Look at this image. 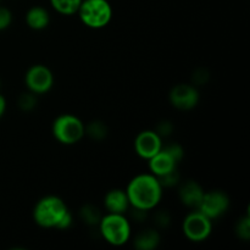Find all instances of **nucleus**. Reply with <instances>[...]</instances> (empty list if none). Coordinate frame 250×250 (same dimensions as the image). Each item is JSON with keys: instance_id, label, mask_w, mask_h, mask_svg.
<instances>
[{"instance_id": "7", "label": "nucleus", "mask_w": 250, "mask_h": 250, "mask_svg": "<svg viewBox=\"0 0 250 250\" xmlns=\"http://www.w3.org/2000/svg\"><path fill=\"white\" fill-rule=\"evenodd\" d=\"M24 83L27 89L36 95L45 94L54 87V75L48 66L37 63L27 70Z\"/></svg>"}, {"instance_id": "25", "label": "nucleus", "mask_w": 250, "mask_h": 250, "mask_svg": "<svg viewBox=\"0 0 250 250\" xmlns=\"http://www.w3.org/2000/svg\"><path fill=\"white\" fill-rule=\"evenodd\" d=\"M156 133L161 137V138H165V137H168L173 132V124L168 120H163L158 124L156 126Z\"/></svg>"}, {"instance_id": "14", "label": "nucleus", "mask_w": 250, "mask_h": 250, "mask_svg": "<svg viewBox=\"0 0 250 250\" xmlns=\"http://www.w3.org/2000/svg\"><path fill=\"white\" fill-rule=\"evenodd\" d=\"M26 23L33 31H43L50 23V15L49 11L43 6H32L31 9L27 11L26 17Z\"/></svg>"}, {"instance_id": "26", "label": "nucleus", "mask_w": 250, "mask_h": 250, "mask_svg": "<svg viewBox=\"0 0 250 250\" xmlns=\"http://www.w3.org/2000/svg\"><path fill=\"white\" fill-rule=\"evenodd\" d=\"M154 220H155V224L159 229H166L171 224V215L166 210H163V211L156 212Z\"/></svg>"}, {"instance_id": "16", "label": "nucleus", "mask_w": 250, "mask_h": 250, "mask_svg": "<svg viewBox=\"0 0 250 250\" xmlns=\"http://www.w3.org/2000/svg\"><path fill=\"white\" fill-rule=\"evenodd\" d=\"M49 1L56 12L65 16H71L77 14L82 0H49Z\"/></svg>"}, {"instance_id": "9", "label": "nucleus", "mask_w": 250, "mask_h": 250, "mask_svg": "<svg viewBox=\"0 0 250 250\" xmlns=\"http://www.w3.org/2000/svg\"><path fill=\"white\" fill-rule=\"evenodd\" d=\"M171 105L181 111H189L194 109L200 102V94L197 85L190 83L176 84L168 94Z\"/></svg>"}, {"instance_id": "19", "label": "nucleus", "mask_w": 250, "mask_h": 250, "mask_svg": "<svg viewBox=\"0 0 250 250\" xmlns=\"http://www.w3.org/2000/svg\"><path fill=\"white\" fill-rule=\"evenodd\" d=\"M37 102H38L37 95L28 90V92H24L20 95L19 99H17V105H19V107L22 111L27 112L32 111L37 106Z\"/></svg>"}, {"instance_id": "29", "label": "nucleus", "mask_w": 250, "mask_h": 250, "mask_svg": "<svg viewBox=\"0 0 250 250\" xmlns=\"http://www.w3.org/2000/svg\"><path fill=\"white\" fill-rule=\"evenodd\" d=\"M0 1H1V0H0Z\"/></svg>"}, {"instance_id": "12", "label": "nucleus", "mask_w": 250, "mask_h": 250, "mask_svg": "<svg viewBox=\"0 0 250 250\" xmlns=\"http://www.w3.org/2000/svg\"><path fill=\"white\" fill-rule=\"evenodd\" d=\"M148 166L150 173H153L156 177H160V176L166 175V173L178 168V163L165 149L161 148V150L158 154L149 159Z\"/></svg>"}, {"instance_id": "10", "label": "nucleus", "mask_w": 250, "mask_h": 250, "mask_svg": "<svg viewBox=\"0 0 250 250\" xmlns=\"http://www.w3.org/2000/svg\"><path fill=\"white\" fill-rule=\"evenodd\" d=\"M134 151L139 158L149 160L163 148V138L154 129H146L137 134L134 139Z\"/></svg>"}, {"instance_id": "28", "label": "nucleus", "mask_w": 250, "mask_h": 250, "mask_svg": "<svg viewBox=\"0 0 250 250\" xmlns=\"http://www.w3.org/2000/svg\"><path fill=\"white\" fill-rule=\"evenodd\" d=\"M0 87H1V82H0Z\"/></svg>"}, {"instance_id": "13", "label": "nucleus", "mask_w": 250, "mask_h": 250, "mask_svg": "<svg viewBox=\"0 0 250 250\" xmlns=\"http://www.w3.org/2000/svg\"><path fill=\"white\" fill-rule=\"evenodd\" d=\"M104 207L106 212L125 214L131 208L126 190L121 189V188L110 189L104 197Z\"/></svg>"}, {"instance_id": "17", "label": "nucleus", "mask_w": 250, "mask_h": 250, "mask_svg": "<svg viewBox=\"0 0 250 250\" xmlns=\"http://www.w3.org/2000/svg\"><path fill=\"white\" fill-rule=\"evenodd\" d=\"M102 216L103 215L99 209L92 204H85L80 209V217L84 224L89 226H98Z\"/></svg>"}, {"instance_id": "21", "label": "nucleus", "mask_w": 250, "mask_h": 250, "mask_svg": "<svg viewBox=\"0 0 250 250\" xmlns=\"http://www.w3.org/2000/svg\"><path fill=\"white\" fill-rule=\"evenodd\" d=\"M158 180L159 182H160V185L163 186V188L175 187V186L180 185L181 175L180 172H178V168H176V170L171 171V172L166 173V175L158 177Z\"/></svg>"}, {"instance_id": "15", "label": "nucleus", "mask_w": 250, "mask_h": 250, "mask_svg": "<svg viewBox=\"0 0 250 250\" xmlns=\"http://www.w3.org/2000/svg\"><path fill=\"white\" fill-rule=\"evenodd\" d=\"M160 232L155 229H146L136 234L133 246L137 250H155L160 246Z\"/></svg>"}, {"instance_id": "11", "label": "nucleus", "mask_w": 250, "mask_h": 250, "mask_svg": "<svg viewBox=\"0 0 250 250\" xmlns=\"http://www.w3.org/2000/svg\"><path fill=\"white\" fill-rule=\"evenodd\" d=\"M204 188L197 181L187 180L180 185L178 198H180L181 203L187 208L198 209L200 202H202L203 195H204Z\"/></svg>"}, {"instance_id": "27", "label": "nucleus", "mask_w": 250, "mask_h": 250, "mask_svg": "<svg viewBox=\"0 0 250 250\" xmlns=\"http://www.w3.org/2000/svg\"><path fill=\"white\" fill-rule=\"evenodd\" d=\"M5 111H6V99L2 94H0V119L4 116Z\"/></svg>"}, {"instance_id": "4", "label": "nucleus", "mask_w": 250, "mask_h": 250, "mask_svg": "<svg viewBox=\"0 0 250 250\" xmlns=\"http://www.w3.org/2000/svg\"><path fill=\"white\" fill-rule=\"evenodd\" d=\"M77 14L88 28L102 29L111 22L114 12L107 0H82Z\"/></svg>"}, {"instance_id": "18", "label": "nucleus", "mask_w": 250, "mask_h": 250, "mask_svg": "<svg viewBox=\"0 0 250 250\" xmlns=\"http://www.w3.org/2000/svg\"><path fill=\"white\" fill-rule=\"evenodd\" d=\"M107 133H109L107 126L105 125V122L99 121V120L89 122L85 126V134L94 141H103L104 138H106Z\"/></svg>"}, {"instance_id": "6", "label": "nucleus", "mask_w": 250, "mask_h": 250, "mask_svg": "<svg viewBox=\"0 0 250 250\" xmlns=\"http://www.w3.org/2000/svg\"><path fill=\"white\" fill-rule=\"evenodd\" d=\"M182 231L186 238L193 243H200L207 241L212 232V220L205 216L199 210L189 212L185 217L182 224Z\"/></svg>"}, {"instance_id": "8", "label": "nucleus", "mask_w": 250, "mask_h": 250, "mask_svg": "<svg viewBox=\"0 0 250 250\" xmlns=\"http://www.w3.org/2000/svg\"><path fill=\"white\" fill-rule=\"evenodd\" d=\"M229 204H231V202H229V195L224 190L214 189L204 192L202 202H200L197 210H199L202 214L209 217L210 220H215L226 214Z\"/></svg>"}, {"instance_id": "22", "label": "nucleus", "mask_w": 250, "mask_h": 250, "mask_svg": "<svg viewBox=\"0 0 250 250\" xmlns=\"http://www.w3.org/2000/svg\"><path fill=\"white\" fill-rule=\"evenodd\" d=\"M163 148L165 149V150L167 151L178 164L181 163V160H182L183 156H185V150H183L182 146L178 143H170L165 146H163Z\"/></svg>"}, {"instance_id": "20", "label": "nucleus", "mask_w": 250, "mask_h": 250, "mask_svg": "<svg viewBox=\"0 0 250 250\" xmlns=\"http://www.w3.org/2000/svg\"><path fill=\"white\" fill-rule=\"evenodd\" d=\"M234 232H236V236L238 237L241 241L248 242L250 239V217L249 215H246V216L241 217L238 220L236 225V229H234Z\"/></svg>"}, {"instance_id": "24", "label": "nucleus", "mask_w": 250, "mask_h": 250, "mask_svg": "<svg viewBox=\"0 0 250 250\" xmlns=\"http://www.w3.org/2000/svg\"><path fill=\"white\" fill-rule=\"evenodd\" d=\"M210 80V72L205 68H198L194 73H193V84L194 85H204L208 81Z\"/></svg>"}, {"instance_id": "1", "label": "nucleus", "mask_w": 250, "mask_h": 250, "mask_svg": "<svg viewBox=\"0 0 250 250\" xmlns=\"http://www.w3.org/2000/svg\"><path fill=\"white\" fill-rule=\"evenodd\" d=\"M163 189L158 177L149 172L134 176L125 190L131 208L150 211L160 204Z\"/></svg>"}, {"instance_id": "3", "label": "nucleus", "mask_w": 250, "mask_h": 250, "mask_svg": "<svg viewBox=\"0 0 250 250\" xmlns=\"http://www.w3.org/2000/svg\"><path fill=\"white\" fill-rule=\"evenodd\" d=\"M98 226L104 241L112 247H122L131 239V222L125 214L106 212L102 216Z\"/></svg>"}, {"instance_id": "5", "label": "nucleus", "mask_w": 250, "mask_h": 250, "mask_svg": "<svg viewBox=\"0 0 250 250\" xmlns=\"http://www.w3.org/2000/svg\"><path fill=\"white\" fill-rule=\"evenodd\" d=\"M51 132L59 143L73 146L85 136V125L75 115L62 114L54 120Z\"/></svg>"}, {"instance_id": "2", "label": "nucleus", "mask_w": 250, "mask_h": 250, "mask_svg": "<svg viewBox=\"0 0 250 250\" xmlns=\"http://www.w3.org/2000/svg\"><path fill=\"white\" fill-rule=\"evenodd\" d=\"M33 220L43 229H67L72 225V215L66 203L56 195L39 199L33 209Z\"/></svg>"}, {"instance_id": "23", "label": "nucleus", "mask_w": 250, "mask_h": 250, "mask_svg": "<svg viewBox=\"0 0 250 250\" xmlns=\"http://www.w3.org/2000/svg\"><path fill=\"white\" fill-rule=\"evenodd\" d=\"M12 23V12L7 7L0 5V32L9 28Z\"/></svg>"}]
</instances>
